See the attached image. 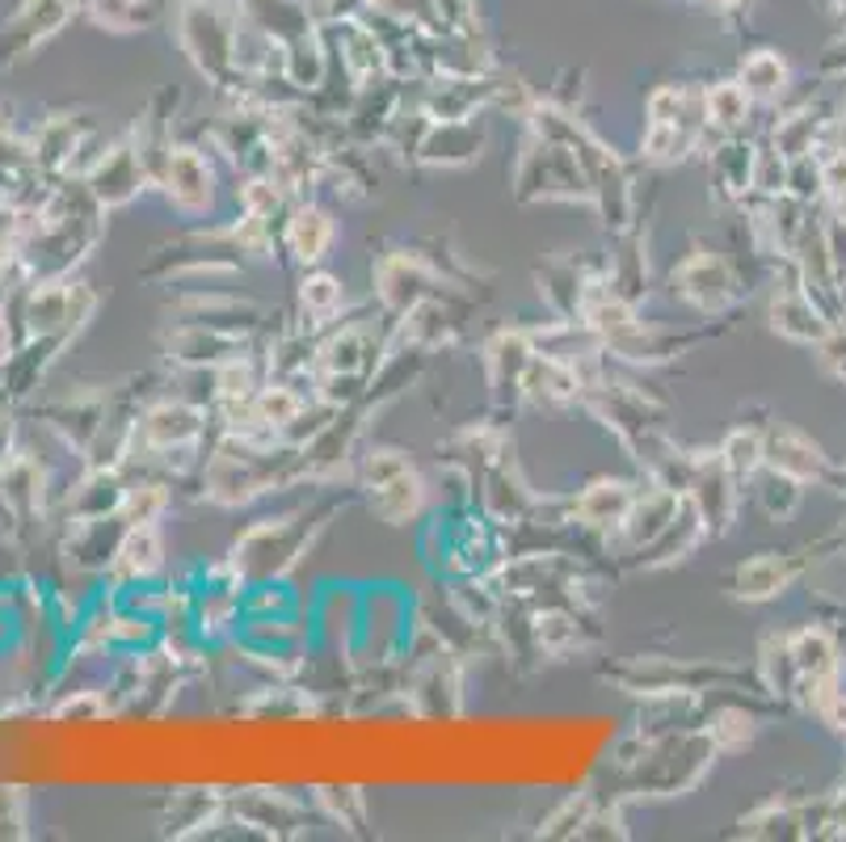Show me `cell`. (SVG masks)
<instances>
[{"label": "cell", "mask_w": 846, "mask_h": 842, "mask_svg": "<svg viewBox=\"0 0 846 842\" xmlns=\"http://www.w3.org/2000/svg\"><path fill=\"white\" fill-rule=\"evenodd\" d=\"M325 241H328L325 215H299V219H295V245H299L304 257H321Z\"/></svg>", "instance_id": "cell-1"}]
</instances>
